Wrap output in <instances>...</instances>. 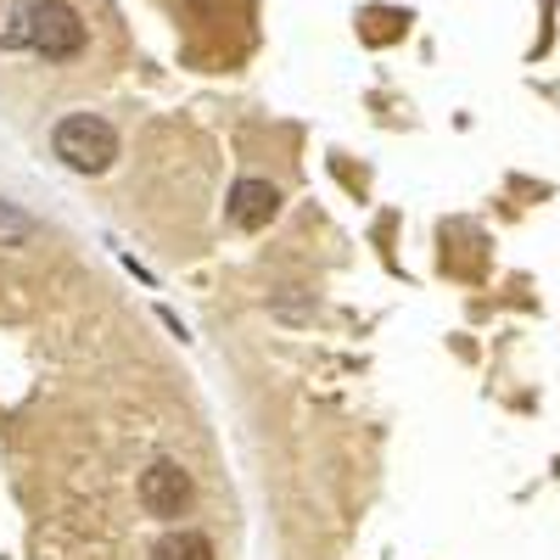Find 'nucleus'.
I'll return each instance as SVG.
<instances>
[{
    "label": "nucleus",
    "instance_id": "1",
    "mask_svg": "<svg viewBox=\"0 0 560 560\" xmlns=\"http://www.w3.org/2000/svg\"><path fill=\"white\" fill-rule=\"evenodd\" d=\"M51 152L73 168V174H107L118 158V129L102 113H68L51 129Z\"/></svg>",
    "mask_w": 560,
    "mask_h": 560
},
{
    "label": "nucleus",
    "instance_id": "6",
    "mask_svg": "<svg viewBox=\"0 0 560 560\" xmlns=\"http://www.w3.org/2000/svg\"><path fill=\"white\" fill-rule=\"evenodd\" d=\"M34 0H0V51H28Z\"/></svg>",
    "mask_w": 560,
    "mask_h": 560
},
{
    "label": "nucleus",
    "instance_id": "2",
    "mask_svg": "<svg viewBox=\"0 0 560 560\" xmlns=\"http://www.w3.org/2000/svg\"><path fill=\"white\" fill-rule=\"evenodd\" d=\"M84 18L68 7V0H39L34 7V34H28V51H39L45 62H79L84 57Z\"/></svg>",
    "mask_w": 560,
    "mask_h": 560
},
{
    "label": "nucleus",
    "instance_id": "4",
    "mask_svg": "<svg viewBox=\"0 0 560 560\" xmlns=\"http://www.w3.org/2000/svg\"><path fill=\"white\" fill-rule=\"evenodd\" d=\"M224 213H230V224H236V230H264V224L280 213V191H275L269 179L247 174V179L230 185V202H224Z\"/></svg>",
    "mask_w": 560,
    "mask_h": 560
},
{
    "label": "nucleus",
    "instance_id": "7",
    "mask_svg": "<svg viewBox=\"0 0 560 560\" xmlns=\"http://www.w3.org/2000/svg\"><path fill=\"white\" fill-rule=\"evenodd\" d=\"M28 236H34V219L0 202V247H18V242H28Z\"/></svg>",
    "mask_w": 560,
    "mask_h": 560
},
{
    "label": "nucleus",
    "instance_id": "3",
    "mask_svg": "<svg viewBox=\"0 0 560 560\" xmlns=\"http://www.w3.org/2000/svg\"><path fill=\"white\" fill-rule=\"evenodd\" d=\"M140 504H147V516H185V504H191V471H185L179 459H152L147 471H140Z\"/></svg>",
    "mask_w": 560,
    "mask_h": 560
},
{
    "label": "nucleus",
    "instance_id": "5",
    "mask_svg": "<svg viewBox=\"0 0 560 560\" xmlns=\"http://www.w3.org/2000/svg\"><path fill=\"white\" fill-rule=\"evenodd\" d=\"M152 560H219V555H213V538H208V533L179 527V533H163V538H158Z\"/></svg>",
    "mask_w": 560,
    "mask_h": 560
}]
</instances>
